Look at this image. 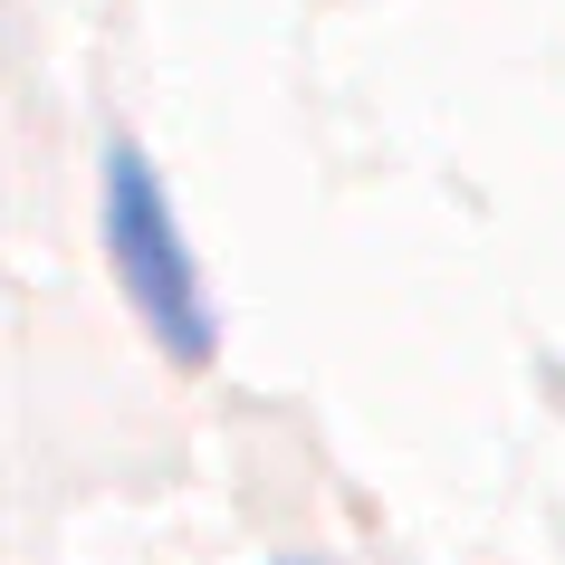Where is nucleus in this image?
<instances>
[{
	"instance_id": "1",
	"label": "nucleus",
	"mask_w": 565,
	"mask_h": 565,
	"mask_svg": "<svg viewBox=\"0 0 565 565\" xmlns=\"http://www.w3.org/2000/svg\"><path fill=\"white\" fill-rule=\"evenodd\" d=\"M106 239H116V268H125V288H135V307L153 317V335H163L182 364H202L211 355V317H202L192 268H182L163 182L145 173V153H135V145H116V163H106Z\"/></svg>"
}]
</instances>
